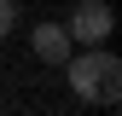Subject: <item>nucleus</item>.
Returning a JSON list of instances; mask_svg holds the SVG:
<instances>
[{"label": "nucleus", "instance_id": "f03ea898", "mask_svg": "<svg viewBox=\"0 0 122 116\" xmlns=\"http://www.w3.org/2000/svg\"><path fill=\"white\" fill-rule=\"evenodd\" d=\"M64 29H70L76 47H105V35L116 29V12H111V0H76Z\"/></svg>", "mask_w": 122, "mask_h": 116}, {"label": "nucleus", "instance_id": "f257e3e1", "mask_svg": "<svg viewBox=\"0 0 122 116\" xmlns=\"http://www.w3.org/2000/svg\"><path fill=\"white\" fill-rule=\"evenodd\" d=\"M58 70H64L70 93L81 99V105H116V99H122V58L105 52V47H81V52H70Z\"/></svg>", "mask_w": 122, "mask_h": 116}, {"label": "nucleus", "instance_id": "20e7f679", "mask_svg": "<svg viewBox=\"0 0 122 116\" xmlns=\"http://www.w3.org/2000/svg\"><path fill=\"white\" fill-rule=\"evenodd\" d=\"M12 23H18V6H12V0H0V41L12 35Z\"/></svg>", "mask_w": 122, "mask_h": 116}, {"label": "nucleus", "instance_id": "7ed1b4c3", "mask_svg": "<svg viewBox=\"0 0 122 116\" xmlns=\"http://www.w3.org/2000/svg\"><path fill=\"white\" fill-rule=\"evenodd\" d=\"M70 52H76V41H70L64 23H35V58L41 64H64Z\"/></svg>", "mask_w": 122, "mask_h": 116}]
</instances>
